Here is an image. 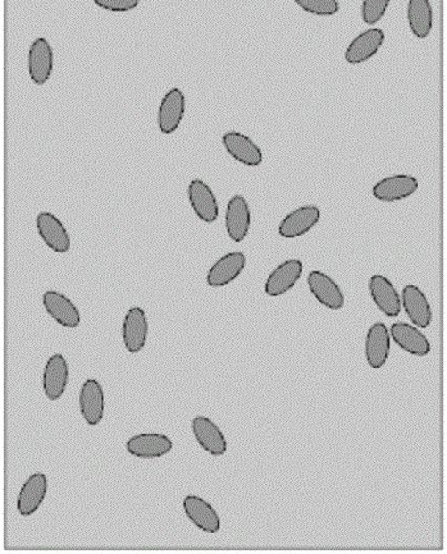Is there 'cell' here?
I'll return each mask as SVG.
<instances>
[{"instance_id":"cb8c5ba5","label":"cell","mask_w":447,"mask_h":554,"mask_svg":"<svg viewBox=\"0 0 447 554\" xmlns=\"http://www.w3.org/2000/svg\"><path fill=\"white\" fill-rule=\"evenodd\" d=\"M405 314L415 327L427 328L432 323L433 314L430 302L421 288L408 284L403 288L402 302Z\"/></svg>"},{"instance_id":"83f0119b","label":"cell","mask_w":447,"mask_h":554,"mask_svg":"<svg viewBox=\"0 0 447 554\" xmlns=\"http://www.w3.org/2000/svg\"><path fill=\"white\" fill-rule=\"evenodd\" d=\"M95 6L103 11L112 12H126L134 11L139 6L140 0H94Z\"/></svg>"},{"instance_id":"7a4b0ae2","label":"cell","mask_w":447,"mask_h":554,"mask_svg":"<svg viewBox=\"0 0 447 554\" xmlns=\"http://www.w3.org/2000/svg\"><path fill=\"white\" fill-rule=\"evenodd\" d=\"M195 441L205 452L214 457L225 455L228 450L227 439L219 426L207 416L195 417L191 421Z\"/></svg>"},{"instance_id":"5bb4252c","label":"cell","mask_w":447,"mask_h":554,"mask_svg":"<svg viewBox=\"0 0 447 554\" xmlns=\"http://www.w3.org/2000/svg\"><path fill=\"white\" fill-rule=\"evenodd\" d=\"M225 226L230 240L240 243L248 236L251 227V210L243 195H235L228 203Z\"/></svg>"},{"instance_id":"e0dca14e","label":"cell","mask_w":447,"mask_h":554,"mask_svg":"<svg viewBox=\"0 0 447 554\" xmlns=\"http://www.w3.org/2000/svg\"><path fill=\"white\" fill-rule=\"evenodd\" d=\"M364 352L369 368L381 369L386 364L391 352V335L385 323L377 322L368 328Z\"/></svg>"},{"instance_id":"277c9868","label":"cell","mask_w":447,"mask_h":554,"mask_svg":"<svg viewBox=\"0 0 447 554\" xmlns=\"http://www.w3.org/2000/svg\"><path fill=\"white\" fill-rule=\"evenodd\" d=\"M185 113V94L179 88L169 90L158 110V127L161 134H175L184 120Z\"/></svg>"},{"instance_id":"d6986e66","label":"cell","mask_w":447,"mask_h":554,"mask_svg":"<svg viewBox=\"0 0 447 554\" xmlns=\"http://www.w3.org/2000/svg\"><path fill=\"white\" fill-rule=\"evenodd\" d=\"M390 335L395 344L410 355L418 357L430 355L432 350L430 341L413 325L403 322L392 324Z\"/></svg>"},{"instance_id":"52a82bcc","label":"cell","mask_w":447,"mask_h":554,"mask_svg":"<svg viewBox=\"0 0 447 554\" xmlns=\"http://www.w3.org/2000/svg\"><path fill=\"white\" fill-rule=\"evenodd\" d=\"M70 381V366L65 356L54 354L49 357L43 373V389L49 401L61 400Z\"/></svg>"},{"instance_id":"7c38bea8","label":"cell","mask_w":447,"mask_h":554,"mask_svg":"<svg viewBox=\"0 0 447 554\" xmlns=\"http://www.w3.org/2000/svg\"><path fill=\"white\" fill-rule=\"evenodd\" d=\"M131 456L143 459H154L168 455L173 450V442L166 434L145 433L135 434L126 443Z\"/></svg>"},{"instance_id":"d4e9b609","label":"cell","mask_w":447,"mask_h":554,"mask_svg":"<svg viewBox=\"0 0 447 554\" xmlns=\"http://www.w3.org/2000/svg\"><path fill=\"white\" fill-rule=\"evenodd\" d=\"M408 21L410 31L417 38H427L433 27V9L430 0H409Z\"/></svg>"},{"instance_id":"4316f807","label":"cell","mask_w":447,"mask_h":554,"mask_svg":"<svg viewBox=\"0 0 447 554\" xmlns=\"http://www.w3.org/2000/svg\"><path fill=\"white\" fill-rule=\"evenodd\" d=\"M391 0H363L362 20L368 26L377 24L385 17Z\"/></svg>"},{"instance_id":"44dd1931","label":"cell","mask_w":447,"mask_h":554,"mask_svg":"<svg viewBox=\"0 0 447 554\" xmlns=\"http://www.w3.org/2000/svg\"><path fill=\"white\" fill-rule=\"evenodd\" d=\"M48 479L43 473L31 475L22 484L17 499V510L22 517H30L37 511L47 496Z\"/></svg>"},{"instance_id":"603a6c76","label":"cell","mask_w":447,"mask_h":554,"mask_svg":"<svg viewBox=\"0 0 447 554\" xmlns=\"http://www.w3.org/2000/svg\"><path fill=\"white\" fill-rule=\"evenodd\" d=\"M54 53L47 39L37 38L30 45L29 72L35 85L43 86L52 77Z\"/></svg>"},{"instance_id":"9c48e42d","label":"cell","mask_w":447,"mask_h":554,"mask_svg":"<svg viewBox=\"0 0 447 554\" xmlns=\"http://www.w3.org/2000/svg\"><path fill=\"white\" fill-rule=\"evenodd\" d=\"M307 283L310 292L319 303L332 310H339L344 306V295L337 283L327 274L311 271Z\"/></svg>"},{"instance_id":"484cf974","label":"cell","mask_w":447,"mask_h":554,"mask_svg":"<svg viewBox=\"0 0 447 554\" xmlns=\"http://www.w3.org/2000/svg\"><path fill=\"white\" fill-rule=\"evenodd\" d=\"M295 4L305 12L319 17H331L340 11L337 0H294Z\"/></svg>"},{"instance_id":"3957f363","label":"cell","mask_w":447,"mask_h":554,"mask_svg":"<svg viewBox=\"0 0 447 554\" xmlns=\"http://www.w3.org/2000/svg\"><path fill=\"white\" fill-rule=\"evenodd\" d=\"M79 407L82 418L90 426L102 423L106 410V397L97 379H87L79 393Z\"/></svg>"},{"instance_id":"ac0fdd59","label":"cell","mask_w":447,"mask_h":554,"mask_svg":"<svg viewBox=\"0 0 447 554\" xmlns=\"http://www.w3.org/2000/svg\"><path fill=\"white\" fill-rule=\"evenodd\" d=\"M43 305L54 322L66 328L79 327L81 323L79 310L70 297L57 291H47L43 295Z\"/></svg>"},{"instance_id":"7402d4cb","label":"cell","mask_w":447,"mask_h":554,"mask_svg":"<svg viewBox=\"0 0 447 554\" xmlns=\"http://www.w3.org/2000/svg\"><path fill=\"white\" fill-rule=\"evenodd\" d=\"M385 35L380 29H371L358 35L351 41L345 52V61L350 65H360L376 56L385 43Z\"/></svg>"},{"instance_id":"ba28073f","label":"cell","mask_w":447,"mask_h":554,"mask_svg":"<svg viewBox=\"0 0 447 554\" xmlns=\"http://www.w3.org/2000/svg\"><path fill=\"white\" fill-rule=\"evenodd\" d=\"M303 273V263L298 259H291L277 265L264 284V293L268 296L285 295L299 282Z\"/></svg>"},{"instance_id":"8992f818","label":"cell","mask_w":447,"mask_h":554,"mask_svg":"<svg viewBox=\"0 0 447 554\" xmlns=\"http://www.w3.org/2000/svg\"><path fill=\"white\" fill-rule=\"evenodd\" d=\"M321 219V210L316 205H303L286 215L279 226V235L291 240L303 236L317 226Z\"/></svg>"},{"instance_id":"8fae6325","label":"cell","mask_w":447,"mask_h":554,"mask_svg":"<svg viewBox=\"0 0 447 554\" xmlns=\"http://www.w3.org/2000/svg\"><path fill=\"white\" fill-rule=\"evenodd\" d=\"M36 227L45 244L56 253H67L70 250L71 241L67 228L56 215L41 212L36 219Z\"/></svg>"},{"instance_id":"2e32d148","label":"cell","mask_w":447,"mask_h":554,"mask_svg":"<svg viewBox=\"0 0 447 554\" xmlns=\"http://www.w3.org/2000/svg\"><path fill=\"white\" fill-rule=\"evenodd\" d=\"M188 199L191 208L203 222L211 224L219 217V204L216 194L207 183L195 178L188 186Z\"/></svg>"},{"instance_id":"30bf717a","label":"cell","mask_w":447,"mask_h":554,"mask_svg":"<svg viewBox=\"0 0 447 554\" xmlns=\"http://www.w3.org/2000/svg\"><path fill=\"white\" fill-rule=\"evenodd\" d=\"M186 518L207 533H217L221 530V519L214 508L202 497L189 494L182 501Z\"/></svg>"},{"instance_id":"6da1fadb","label":"cell","mask_w":447,"mask_h":554,"mask_svg":"<svg viewBox=\"0 0 447 554\" xmlns=\"http://www.w3.org/2000/svg\"><path fill=\"white\" fill-rule=\"evenodd\" d=\"M149 323L144 309L134 306L128 310L122 323V341L130 354H138L147 344Z\"/></svg>"},{"instance_id":"ffe728a7","label":"cell","mask_w":447,"mask_h":554,"mask_svg":"<svg viewBox=\"0 0 447 554\" xmlns=\"http://www.w3.org/2000/svg\"><path fill=\"white\" fill-rule=\"evenodd\" d=\"M246 265V258L243 252H231L223 255L209 269L207 284L210 287L229 285L240 277Z\"/></svg>"},{"instance_id":"5b68a950","label":"cell","mask_w":447,"mask_h":554,"mask_svg":"<svg viewBox=\"0 0 447 554\" xmlns=\"http://www.w3.org/2000/svg\"><path fill=\"white\" fill-rule=\"evenodd\" d=\"M417 178L409 174H395V176L382 178L373 186L374 198L382 203H395L410 198L418 189Z\"/></svg>"},{"instance_id":"9a60e30c","label":"cell","mask_w":447,"mask_h":554,"mask_svg":"<svg viewBox=\"0 0 447 554\" xmlns=\"http://www.w3.org/2000/svg\"><path fill=\"white\" fill-rule=\"evenodd\" d=\"M369 294H371L374 304L387 318H398L402 309L401 296L396 290L393 283L389 278L381 274H376L369 278Z\"/></svg>"},{"instance_id":"4fadbf2b","label":"cell","mask_w":447,"mask_h":554,"mask_svg":"<svg viewBox=\"0 0 447 554\" xmlns=\"http://www.w3.org/2000/svg\"><path fill=\"white\" fill-rule=\"evenodd\" d=\"M222 145L236 161L246 167H259L263 154L259 145L248 136L238 131H229L222 136Z\"/></svg>"}]
</instances>
